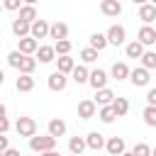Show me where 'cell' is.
Masks as SVG:
<instances>
[{
    "label": "cell",
    "instance_id": "obj_18",
    "mask_svg": "<svg viewBox=\"0 0 156 156\" xmlns=\"http://www.w3.org/2000/svg\"><path fill=\"white\" fill-rule=\"evenodd\" d=\"M95 93H98V95H95V102H98L100 107H102V105H112L115 98H117L110 88H100V90H95Z\"/></svg>",
    "mask_w": 156,
    "mask_h": 156
},
{
    "label": "cell",
    "instance_id": "obj_5",
    "mask_svg": "<svg viewBox=\"0 0 156 156\" xmlns=\"http://www.w3.org/2000/svg\"><path fill=\"white\" fill-rule=\"evenodd\" d=\"M98 112V102L95 100H80L78 102V117L80 119H93Z\"/></svg>",
    "mask_w": 156,
    "mask_h": 156
},
{
    "label": "cell",
    "instance_id": "obj_23",
    "mask_svg": "<svg viewBox=\"0 0 156 156\" xmlns=\"http://www.w3.org/2000/svg\"><path fill=\"white\" fill-rule=\"evenodd\" d=\"M85 149H88V141H85L83 136H71V139H68V151H71V154H78V156H80Z\"/></svg>",
    "mask_w": 156,
    "mask_h": 156
},
{
    "label": "cell",
    "instance_id": "obj_26",
    "mask_svg": "<svg viewBox=\"0 0 156 156\" xmlns=\"http://www.w3.org/2000/svg\"><path fill=\"white\" fill-rule=\"evenodd\" d=\"M20 20H24V22H37V7L34 5H22L20 7Z\"/></svg>",
    "mask_w": 156,
    "mask_h": 156
},
{
    "label": "cell",
    "instance_id": "obj_31",
    "mask_svg": "<svg viewBox=\"0 0 156 156\" xmlns=\"http://www.w3.org/2000/svg\"><path fill=\"white\" fill-rule=\"evenodd\" d=\"M112 107H115V112H117V117H124V115L129 112V102H127V98H115V102H112Z\"/></svg>",
    "mask_w": 156,
    "mask_h": 156
},
{
    "label": "cell",
    "instance_id": "obj_22",
    "mask_svg": "<svg viewBox=\"0 0 156 156\" xmlns=\"http://www.w3.org/2000/svg\"><path fill=\"white\" fill-rule=\"evenodd\" d=\"M88 83H90L95 90H100V88H105V85H107V73H105V71H100V68H98V71H93Z\"/></svg>",
    "mask_w": 156,
    "mask_h": 156
},
{
    "label": "cell",
    "instance_id": "obj_30",
    "mask_svg": "<svg viewBox=\"0 0 156 156\" xmlns=\"http://www.w3.org/2000/svg\"><path fill=\"white\" fill-rule=\"evenodd\" d=\"M141 117H144L146 127H156V105H146L144 112H141Z\"/></svg>",
    "mask_w": 156,
    "mask_h": 156
},
{
    "label": "cell",
    "instance_id": "obj_29",
    "mask_svg": "<svg viewBox=\"0 0 156 156\" xmlns=\"http://www.w3.org/2000/svg\"><path fill=\"white\" fill-rule=\"evenodd\" d=\"M71 76H73V80H76L78 85H80V83H88V80H90V73H88V68H85V66H76Z\"/></svg>",
    "mask_w": 156,
    "mask_h": 156
},
{
    "label": "cell",
    "instance_id": "obj_24",
    "mask_svg": "<svg viewBox=\"0 0 156 156\" xmlns=\"http://www.w3.org/2000/svg\"><path fill=\"white\" fill-rule=\"evenodd\" d=\"M98 117H100V122H102V124H112V122H115V117H117V112H115V107H112V105H102Z\"/></svg>",
    "mask_w": 156,
    "mask_h": 156
},
{
    "label": "cell",
    "instance_id": "obj_39",
    "mask_svg": "<svg viewBox=\"0 0 156 156\" xmlns=\"http://www.w3.org/2000/svg\"><path fill=\"white\" fill-rule=\"evenodd\" d=\"M2 156H20V151H17V149H5Z\"/></svg>",
    "mask_w": 156,
    "mask_h": 156
},
{
    "label": "cell",
    "instance_id": "obj_27",
    "mask_svg": "<svg viewBox=\"0 0 156 156\" xmlns=\"http://www.w3.org/2000/svg\"><path fill=\"white\" fill-rule=\"evenodd\" d=\"M110 41H107V34H100V32H95V34H90V46L93 49H98V51H102L105 46H107Z\"/></svg>",
    "mask_w": 156,
    "mask_h": 156
},
{
    "label": "cell",
    "instance_id": "obj_13",
    "mask_svg": "<svg viewBox=\"0 0 156 156\" xmlns=\"http://www.w3.org/2000/svg\"><path fill=\"white\" fill-rule=\"evenodd\" d=\"M15 88H17L20 93H29V90H34V78H32V73H20Z\"/></svg>",
    "mask_w": 156,
    "mask_h": 156
},
{
    "label": "cell",
    "instance_id": "obj_33",
    "mask_svg": "<svg viewBox=\"0 0 156 156\" xmlns=\"http://www.w3.org/2000/svg\"><path fill=\"white\" fill-rule=\"evenodd\" d=\"M80 61H83V63H93V61H98V49H93V46L83 49V51H80Z\"/></svg>",
    "mask_w": 156,
    "mask_h": 156
},
{
    "label": "cell",
    "instance_id": "obj_36",
    "mask_svg": "<svg viewBox=\"0 0 156 156\" xmlns=\"http://www.w3.org/2000/svg\"><path fill=\"white\" fill-rule=\"evenodd\" d=\"M22 2H24V0H2V7L10 10V12H15V10L22 7Z\"/></svg>",
    "mask_w": 156,
    "mask_h": 156
},
{
    "label": "cell",
    "instance_id": "obj_11",
    "mask_svg": "<svg viewBox=\"0 0 156 156\" xmlns=\"http://www.w3.org/2000/svg\"><path fill=\"white\" fill-rule=\"evenodd\" d=\"M17 41H20V51L22 54H37V49H39V39H34L32 34L29 37H22Z\"/></svg>",
    "mask_w": 156,
    "mask_h": 156
},
{
    "label": "cell",
    "instance_id": "obj_14",
    "mask_svg": "<svg viewBox=\"0 0 156 156\" xmlns=\"http://www.w3.org/2000/svg\"><path fill=\"white\" fill-rule=\"evenodd\" d=\"M105 149H107L112 156H122V154H124V139H122V136H110Z\"/></svg>",
    "mask_w": 156,
    "mask_h": 156
},
{
    "label": "cell",
    "instance_id": "obj_43",
    "mask_svg": "<svg viewBox=\"0 0 156 156\" xmlns=\"http://www.w3.org/2000/svg\"><path fill=\"white\" fill-rule=\"evenodd\" d=\"M34 2H37V0H24V5H34Z\"/></svg>",
    "mask_w": 156,
    "mask_h": 156
},
{
    "label": "cell",
    "instance_id": "obj_35",
    "mask_svg": "<svg viewBox=\"0 0 156 156\" xmlns=\"http://www.w3.org/2000/svg\"><path fill=\"white\" fill-rule=\"evenodd\" d=\"M54 49H56V54H58V56H66V54L71 51V41H68V39H61V41H56V44H54Z\"/></svg>",
    "mask_w": 156,
    "mask_h": 156
},
{
    "label": "cell",
    "instance_id": "obj_46",
    "mask_svg": "<svg viewBox=\"0 0 156 156\" xmlns=\"http://www.w3.org/2000/svg\"><path fill=\"white\" fill-rule=\"evenodd\" d=\"M154 156H156V149H154Z\"/></svg>",
    "mask_w": 156,
    "mask_h": 156
},
{
    "label": "cell",
    "instance_id": "obj_37",
    "mask_svg": "<svg viewBox=\"0 0 156 156\" xmlns=\"http://www.w3.org/2000/svg\"><path fill=\"white\" fill-rule=\"evenodd\" d=\"M5 115H7V107H2V119H0V132L2 134H7V129H10V119Z\"/></svg>",
    "mask_w": 156,
    "mask_h": 156
},
{
    "label": "cell",
    "instance_id": "obj_44",
    "mask_svg": "<svg viewBox=\"0 0 156 156\" xmlns=\"http://www.w3.org/2000/svg\"><path fill=\"white\" fill-rule=\"evenodd\" d=\"M122 156H134V151H124V154H122Z\"/></svg>",
    "mask_w": 156,
    "mask_h": 156
},
{
    "label": "cell",
    "instance_id": "obj_1",
    "mask_svg": "<svg viewBox=\"0 0 156 156\" xmlns=\"http://www.w3.org/2000/svg\"><path fill=\"white\" fill-rule=\"evenodd\" d=\"M29 149L32 151H39V154H44V151H51V149H56V136H51V134H46V136H29Z\"/></svg>",
    "mask_w": 156,
    "mask_h": 156
},
{
    "label": "cell",
    "instance_id": "obj_4",
    "mask_svg": "<svg viewBox=\"0 0 156 156\" xmlns=\"http://www.w3.org/2000/svg\"><path fill=\"white\" fill-rule=\"evenodd\" d=\"M129 80H132V85H136V88H144V85H149V68H144V66H139V68H134L132 73H129Z\"/></svg>",
    "mask_w": 156,
    "mask_h": 156
},
{
    "label": "cell",
    "instance_id": "obj_47",
    "mask_svg": "<svg viewBox=\"0 0 156 156\" xmlns=\"http://www.w3.org/2000/svg\"><path fill=\"white\" fill-rule=\"evenodd\" d=\"M71 156H78V154H71Z\"/></svg>",
    "mask_w": 156,
    "mask_h": 156
},
{
    "label": "cell",
    "instance_id": "obj_9",
    "mask_svg": "<svg viewBox=\"0 0 156 156\" xmlns=\"http://www.w3.org/2000/svg\"><path fill=\"white\" fill-rule=\"evenodd\" d=\"M49 32H51V24H49L46 20L32 22V37H34V39H44V37H49Z\"/></svg>",
    "mask_w": 156,
    "mask_h": 156
},
{
    "label": "cell",
    "instance_id": "obj_7",
    "mask_svg": "<svg viewBox=\"0 0 156 156\" xmlns=\"http://www.w3.org/2000/svg\"><path fill=\"white\" fill-rule=\"evenodd\" d=\"M100 12H102L105 17H117V15L122 12V2H119V0H102V2H100Z\"/></svg>",
    "mask_w": 156,
    "mask_h": 156
},
{
    "label": "cell",
    "instance_id": "obj_42",
    "mask_svg": "<svg viewBox=\"0 0 156 156\" xmlns=\"http://www.w3.org/2000/svg\"><path fill=\"white\" fill-rule=\"evenodd\" d=\"M134 5H144V2H149V0H132Z\"/></svg>",
    "mask_w": 156,
    "mask_h": 156
},
{
    "label": "cell",
    "instance_id": "obj_3",
    "mask_svg": "<svg viewBox=\"0 0 156 156\" xmlns=\"http://www.w3.org/2000/svg\"><path fill=\"white\" fill-rule=\"evenodd\" d=\"M124 39H127V32H124L122 24H112V27L107 29V41H110L112 46H122Z\"/></svg>",
    "mask_w": 156,
    "mask_h": 156
},
{
    "label": "cell",
    "instance_id": "obj_34",
    "mask_svg": "<svg viewBox=\"0 0 156 156\" xmlns=\"http://www.w3.org/2000/svg\"><path fill=\"white\" fill-rule=\"evenodd\" d=\"M132 151H134V156H154V149H151L149 144H144V141H139Z\"/></svg>",
    "mask_w": 156,
    "mask_h": 156
},
{
    "label": "cell",
    "instance_id": "obj_10",
    "mask_svg": "<svg viewBox=\"0 0 156 156\" xmlns=\"http://www.w3.org/2000/svg\"><path fill=\"white\" fill-rule=\"evenodd\" d=\"M139 41L144 44V46H151V44H156V29L151 27V24H144L141 29H139Z\"/></svg>",
    "mask_w": 156,
    "mask_h": 156
},
{
    "label": "cell",
    "instance_id": "obj_8",
    "mask_svg": "<svg viewBox=\"0 0 156 156\" xmlns=\"http://www.w3.org/2000/svg\"><path fill=\"white\" fill-rule=\"evenodd\" d=\"M139 20H141L144 24H151V22L156 20V5H154V2L139 5Z\"/></svg>",
    "mask_w": 156,
    "mask_h": 156
},
{
    "label": "cell",
    "instance_id": "obj_19",
    "mask_svg": "<svg viewBox=\"0 0 156 156\" xmlns=\"http://www.w3.org/2000/svg\"><path fill=\"white\" fill-rule=\"evenodd\" d=\"M12 32H15V34H17L20 39H22V37H29V34H32V24L17 17V20L12 22Z\"/></svg>",
    "mask_w": 156,
    "mask_h": 156
},
{
    "label": "cell",
    "instance_id": "obj_16",
    "mask_svg": "<svg viewBox=\"0 0 156 156\" xmlns=\"http://www.w3.org/2000/svg\"><path fill=\"white\" fill-rule=\"evenodd\" d=\"M56 49L54 46H39L37 49V58L41 61V63H51V61H56Z\"/></svg>",
    "mask_w": 156,
    "mask_h": 156
},
{
    "label": "cell",
    "instance_id": "obj_20",
    "mask_svg": "<svg viewBox=\"0 0 156 156\" xmlns=\"http://www.w3.org/2000/svg\"><path fill=\"white\" fill-rule=\"evenodd\" d=\"M49 37H51V39H56V41L66 39V37H68V24H63V22H54V24H51Z\"/></svg>",
    "mask_w": 156,
    "mask_h": 156
},
{
    "label": "cell",
    "instance_id": "obj_15",
    "mask_svg": "<svg viewBox=\"0 0 156 156\" xmlns=\"http://www.w3.org/2000/svg\"><path fill=\"white\" fill-rule=\"evenodd\" d=\"M124 54H127V58H141L144 56V44L136 39V41H129L127 46H124Z\"/></svg>",
    "mask_w": 156,
    "mask_h": 156
},
{
    "label": "cell",
    "instance_id": "obj_28",
    "mask_svg": "<svg viewBox=\"0 0 156 156\" xmlns=\"http://www.w3.org/2000/svg\"><path fill=\"white\" fill-rule=\"evenodd\" d=\"M56 61H58V71H61V73H73V68H76V61H73L68 54H66V56H58Z\"/></svg>",
    "mask_w": 156,
    "mask_h": 156
},
{
    "label": "cell",
    "instance_id": "obj_32",
    "mask_svg": "<svg viewBox=\"0 0 156 156\" xmlns=\"http://www.w3.org/2000/svg\"><path fill=\"white\" fill-rule=\"evenodd\" d=\"M141 66L149 68V71H154V68H156V51H144V56H141Z\"/></svg>",
    "mask_w": 156,
    "mask_h": 156
},
{
    "label": "cell",
    "instance_id": "obj_6",
    "mask_svg": "<svg viewBox=\"0 0 156 156\" xmlns=\"http://www.w3.org/2000/svg\"><path fill=\"white\" fill-rule=\"evenodd\" d=\"M46 83H49V88H51L54 93H61V90L66 88V83H68V78H66V73H61V71L56 68V71H54V73L49 76V80H46Z\"/></svg>",
    "mask_w": 156,
    "mask_h": 156
},
{
    "label": "cell",
    "instance_id": "obj_2",
    "mask_svg": "<svg viewBox=\"0 0 156 156\" xmlns=\"http://www.w3.org/2000/svg\"><path fill=\"white\" fill-rule=\"evenodd\" d=\"M15 129H17L20 136H34V134H37V122H34L32 117H17Z\"/></svg>",
    "mask_w": 156,
    "mask_h": 156
},
{
    "label": "cell",
    "instance_id": "obj_17",
    "mask_svg": "<svg viewBox=\"0 0 156 156\" xmlns=\"http://www.w3.org/2000/svg\"><path fill=\"white\" fill-rule=\"evenodd\" d=\"M110 73H112L115 80H124V78H129L132 71H129V66H127L124 61H117V63H112V71H110Z\"/></svg>",
    "mask_w": 156,
    "mask_h": 156
},
{
    "label": "cell",
    "instance_id": "obj_45",
    "mask_svg": "<svg viewBox=\"0 0 156 156\" xmlns=\"http://www.w3.org/2000/svg\"><path fill=\"white\" fill-rule=\"evenodd\" d=\"M151 2H154V5H156V0H151Z\"/></svg>",
    "mask_w": 156,
    "mask_h": 156
},
{
    "label": "cell",
    "instance_id": "obj_12",
    "mask_svg": "<svg viewBox=\"0 0 156 156\" xmlns=\"http://www.w3.org/2000/svg\"><path fill=\"white\" fill-rule=\"evenodd\" d=\"M85 141H88V149H93V151H100V149L107 146V141H105V136H102L100 132H90V134L85 136Z\"/></svg>",
    "mask_w": 156,
    "mask_h": 156
},
{
    "label": "cell",
    "instance_id": "obj_21",
    "mask_svg": "<svg viewBox=\"0 0 156 156\" xmlns=\"http://www.w3.org/2000/svg\"><path fill=\"white\" fill-rule=\"evenodd\" d=\"M34 68H37V58H32V54H22L17 71H20V73H32Z\"/></svg>",
    "mask_w": 156,
    "mask_h": 156
},
{
    "label": "cell",
    "instance_id": "obj_40",
    "mask_svg": "<svg viewBox=\"0 0 156 156\" xmlns=\"http://www.w3.org/2000/svg\"><path fill=\"white\" fill-rule=\"evenodd\" d=\"M0 149H2V151H5V149H10V146H7V136H5V134L0 136Z\"/></svg>",
    "mask_w": 156,
    "mask_h": 156
},
{
    "label": "cell",
    "instance_id": "obj_38",
    "mask_svg": "<svg viewBox=\"0 0 156 156\" xmlns=\"http://www.w3.org/2000/svg\"><path fill=\"white\" fill-rule=\"evenodd\" d=\"M146 102H149V105H156V88H151V90L146 93Z\"/></svg>",
    "mask_w": 156,
    "mask_h": 156
},
{
    "label": "cell",
    "instance_id": "obj_41",
    "mask_svg": "<svg viewBox=\"0 0 156 156\" xmlns=\"http://www.w3.org/2000/svg\"><path fill=\"white\" fill-rule=\"evenodd\" d=\"M41 156H61V154H58V151H56V149H51V151H44V154H41Z\"/></svg>",
    "mask_w": 156,
    "mask_h": 156
},
{
    "label": "cell",
    "instance_id": "obj_25",
    "mask_svg": "<svg viewBox=\"0 0 156 156\" xmlns=\"http://www.w3.org/2000/svg\"><path fill=\"white\" fill-rule=\"evenodd\" d=\"M49 134H51V136H56V139H58V136H63V134H66V122H63V119H58V117H56V119H51V122H49Z\"/></svg>",
    "mask_w": 156,
    "mask_h": 156
}]
</instances>
